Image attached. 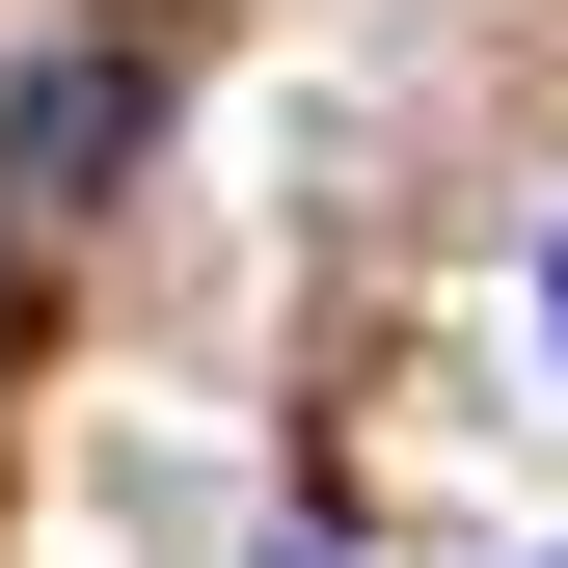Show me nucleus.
<instances>
[{
  "label": "nucleus",
  "mask_w": 568,
  "mask_h": 568,
  "mask_svg": "<svg viewBox=\"0 0 568 568\" xmlns=\"http://www.w3.org/2000/svg\"><path fill=\"white\" fill-rule=\"evenodd\" d=\"M0 163H28V190H109L135 163V54L109 28H28V54H0Z\"/></svg>",
  "instance_id": "1"
},
{
  "label": "nucleus",
  "mask_w": 568,
  "mask_h": 568,
  "mask_svg": "<svg viewBox=\"0 0 568 568\" xmlns=\"http://www.w3.org/2000/svg\"><path fill=\"white\" fill-rule=\"evenodd\" d=\"M541 325H568V217H541Z\"/></svg>",
  "instance_id": "2"
}]
</instances>
